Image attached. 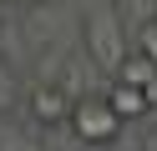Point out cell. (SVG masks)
<instances>
[{"mask_svg":"<svg viewBox=\"0 0 157 151\" xmlns=\"http://www.w3.org/2000/svg\"><path fill=\"white\" fill-rule=\"evenodd\" d=\"M71 131H76L81 146H112V141L122 136V116H117L112 96H106V91L76 96V106H71Z\"/></svg>","mask_w":157,"mask_h":151,"instance_id":"6da1fadb","label":"cell"},{"mask_svg":"<svg viewBox=\"0 0 157 151\" xmlns=\"http://www.w3.org/2000/svg\"><path fill=\"white\" fill-rule=\"evenodd\" d=\"M86 56L96 70H117L127 60V35H122V10L101 5L86 15Z\"/></svg>","mask_w":157,"mask_h":151,"instance_id":"7a4b0ae2","label":"cell"},{"mask_svg":"<svg viewBox=\"0 0 157 151\" xmlns=\"http://www.w3.org/2000/svg\"><path fill=\"white\" fill-rule=\"evenodd\" d=\"M25 106H31V116L41 121V126H61V121H71L76 96L61 86V81H36L31 96H25Z\"/></svg>","mask_w":157,"mask_h":151,"instance_id":"3957f363","label":"cell"},{"mask_svg":"<svg viewBox=\"0 0 157 151\" xmlns=\"http://www.w3.org/2000/svg\"><path fill=\"white\" fill-rule=\"evenodd\" d=\"M106 96H112V106H117V116H122V121H137V116H147V111H152L147 91H142V86H132V81H122V76H112Z\"/></svg>","mask_w":157,"mask_h":151,"instance_id":"277c9868","label":"cell"},{"mask_svg":"<svg viewBox=\"0 0 157 151\" xmlns=\"http://www.w3.org/2000/svg\"><path fill=\"white\" fill-rule=\"evenodd\" d=\"M117 76H122V81H132V86H152V81H157V60L152 56H142V50H127V60H122V66H117Z\"/></svg>","mask_w":157,"mask_h":151,"instance_id":"5b68a950","label":"cell"},{"mask_svg":"<svg viewBox=\"0 0 157 151\" xmlns=\"http://www.w3.org/2000/svg\"><path fill=\"white\" fill-rule=\"evenodd\" d=\"M132 50H142V56L157 60V15H147L142 25H132Z\"/></svg>","mask_w":157,"mask_h":151,"instance_id":"8992f818","label":"cell"},{"mask_svg":"<svg viewBox=\"0 0 157 151\" xmlns=\"http://www.w3.org/2000/svg\"><path fill=\"white\" fill-rule=\"evenodd\" d=\"M15 5H51V0H15Z\"/></svg>","mask_w":157,"mask_h":151,"instance_id":"52a82bcc","label":"cell"}]
</instances>
